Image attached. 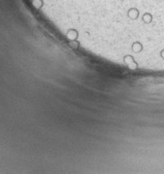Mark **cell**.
Instances as JSON below:
<instances>
[{
  "label": "cell",
  "instance_id": "6da1fadb",
  "mask_svg": "<svg viewBox=\"0 0 164 174\" xmlns=\"http://www.w3.org/2000/svg\"><path fill=\"white\" fill-rule=\"evenodd\" d=\"M65 38L69 39V42H73V41H78L79 38V32L77 29L75 28H71L68 30V32L65 33Z\"/></svg>",
  "mask_w": 164,
  "mask_h": 174
},
{
  "label": "cell",
  "instance_id": "7a4b0ae2",
  "mask_svg": "<svg viewBox=\"0 0 164 174\" xmlns=\"http://www.w3.org/2000/svg\"><path fill=\"white\" fill-rule=\"evenodd\" d=\"M124 62H126L131 70H135V68L138 67V64H137V62L135 61V59H134L132 55H126L124 57Z\"/></svg>",
  "mask_w": 164,
  "mask_h": 174
},
{
  "label": "cell",
  "instance_id": "3957f363",
  "mask_svg": "<svg viewBox=\"0 0 164 174\" xmlns=\"http://www.w3.org/2000/svg\"><path fill=\"white\" fill-rule=\"evenodd\" d=\"M127 15H128V18L131 20H136L137 18L139 17V10L136 9V7H131V9H128V13H127Z\"/></svg>",
  "mask_w": 164,
  "mask_h": 174
},
{
  "label": "cell",
  "instance_id": "277c9868",
  "mask_svg": "<svg viewBox=\"0 0 164 174\" xmlns=\"http://www.w3.org/2000/svg\"><path fill=\"white\" fill-rule=\"evenodd\" d=\"M132 50L133 52H136V53H139L144 50V46L140 42H135V43L132 44Z\"/></svg>",
  "mask_w": 164,
  "mask_h": 174
},
{
  "label": "cell",
  "instance_id": "5b68a950",
  "mask_svg": "<svg viewBox=\"0 0 164 174\" xmlns=\"http://www.w3.org/2000/svg\"><path fill=\"white\" fill-rule=\"evenodd\" d=\"M142 21L145 24H150L153 21V15L151 13H144V16H142Z\"/></svg>",
  "mask_w": 164,
  "mask_h": 174
},
{
  "label": "cell",
  "instance_id": "8992f818",
  "mask_svg": "<svg viewBox=\"0 0 164 174\" xmlns=\"http://www.w3.org/2000/svg\"><path fill=\"white\" fill-rule=\"evenodd\" d=\"M31 3H32L34 9H41L42 7L44 6V0H32V1H31Z\"/></svg>",
  "mask_w": 164,
  "mask_h": 174
},
{
  "label": "cell",
  "instance_id": "52a82bcc",
  "mask_svg": "<svg viewBox=\"0 0 164 174\" xmlns=\"http://www.w3.org/2000/svg\"><path fill=\"white\" fill-rule=\"evenodd\" d=\"M70 47L73 49H78L79 46H80V43H79L78 41H73V42H70Z\"/></svg>",
  "mask_w": 164,
  "mask_h": 174
}]
</instances>
